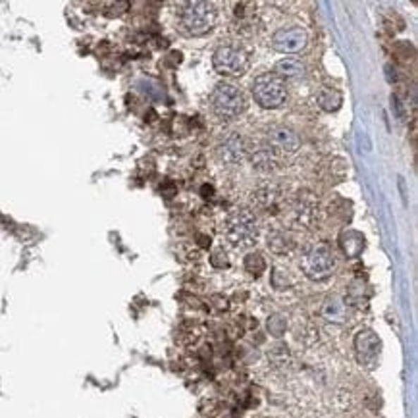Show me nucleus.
Listing matches in <instances>:
<instances>
[{"label": "nucleus", "mask_w": 418, "mask_h": 418, "mask_svg": "<svg viewBox=\"0 0 418 418\" xmlns=\"http://www.w3.org/2000/svg\"><path fill=\"white\" fill-rule=\"evenodd\" d=\"M223 235L230 245L239 247V249L251 247L259 238V220L251 210H233L223 223Z\"/></svg>", "instance_id": "nucleus-1"}, {"label": "nucleus", "mask_w": 418, "mask_h": 418, "mask_svg": "<svg viewBox=\"0 0 418 418\" xmlns=\"http://www.w3.org/2000/svg\"><path fill=\"white\" fill-rule=\"evenodd\" d=\"M301 270L312 281L330 278L336 270V254L328 243H312L301 254Z\"/></svg>", "instance_id": "nucleus-2"}, {"label": "nucleus", "mask_w": 418, "mask_h": 418, "mask_svg": "<svg viewBox=\"0 0 418 418\" xmlns=\"http://www.w3.org/2000/svg\"><path fill=\"white\" fill-rule=\"evenodd\" d=\"M210 106L220 120H233L245 112V94L233 83H218L210 94Z\"/></svg>", "instance_id": "nucleus-3"}, {"label": "nucleus", "mask_w": 418, "mask_h": 418, "mask_svg": "<svg viewBox=\"0 0 418 418\" xmlns=\"http://www.w3.org/2000/svg\"><path fill=\"white\" fill-rule=\"evenodd\" d=\"M180 20L181 27L185 29L189 35H207L216 25V6L212 2H188L181 10Z\"/></svg>", "instance_id": "nucleus-4"}, {"label": "nucleus", "mask_w": 418, "mask_h": 418, "mask_svg": "<svg viewBox=\"0 0 418 418\" xmlns=\"http://www.w3.org/2000/svg\"><path fill=\"white\" fill-rule=\"evenodd\" d=\"M252 99L262 109H280L288 101L285 81L276 73H262L252 81Z\"/></svg>", "instance_id": "nucleus-5"}, {"label": "nucleus", "mask_w": 418, "mask_h": 418, "mask_svg": "<svg viewBox=\"0 0 418 418\" xmlns=\"http://www.w3.org/2000/svg\"><path fill=\"white\" fill-rule=\"evenodd\" d=\"M212 64H214V70L222 75H235L243 72V68L247 66V56L243 49H239L235 44H222L214 52Z\"/></svg>", "instance_id": "nucleus-6"}, {"label": "nucleus", "mask_w": 418, "mask_h": 418, "mask_svg": "<svg viewBox=\"0 0 418 418\" xmlns=\"http://www.w3.org/2000/svg\"><path fill=\"white\" fill-rule=\"evenodd\" d=\"M355 351H357V359L362 367L372 370L380 361V351H382V341L378 338L374 330H361L355 338Z\"/></svg>", "instance_id": "nucleus-7"}, {"label": "nucleus", "mask_w": 418, "mask_h": 418, "mask_svg": "<svg viewBox=\"0 0 418 418\" xmlns=\"http://www.w3.org/2000/svg\"><path fill=\"white\" fill-rule=\"evenodd\" d=\"M216 159L226 166H239L247 159V141L238 131H231L230 135L218 143Z\"/></svg>", "instance_id": "nucleus-8"}, {"label": "nucleus", "mask_w": 418, "mask_h": 418, "mask_svg": "<svg viewBox=\"0 0 418 418\" xmlns=\"http://www.w3.org/2000/svg\"><path fill=\"white\" fill-rule=\"evenodd\" d=\"M307 43H309V35L301 27H281L272 35V47L278 52H285V54L301 52Z\"/></svg>", "instance_id": "nucleus-9"}, {"label": "nucleus", "mask_w": 418, "mask_h": 418, "mask_svg": "<svg viewBox=\"0 0 418 418\" xmlns=\"http://www.w3.org/2000/svg\"><path fill=\"white\" fill-rule=\"evenodd\" d=\"M252 204L257 207L262 212L266 214H276L280 212L281 209V201H283V191H281L280 185L276 183H266L262 185L257 191H252Z\"/></svg>", "instance_id": "nucleus-10"}, {"label": "nucleus", "mask_w": 418, "mask_h": 418, "mask_svg": "<svg viewBox=\"0 0 418 418\" xmlns=\"http://www.w3.org/2000/svg\"><path fill=\"white\" fill-rule=\"evenodd\" d=\"M266 149L281 156V154H291L299 149V137L293 130L289 128H276L268 133L266 137Z\"/></svg>", "instance_id": "nucleus-11"}, {"label": "nucleus", "mask_w": 418, "mask_h": 418, "mask_svg": "<svg viewBox=\"0 0 418 418\" xmlns=\"http://www.w3.org/2000/svg\"><path fill=\"white\" fill-rule=\"evenodd\" d=\"M322 316L330 322H336V324H341L345 322L347 318V303L343 297L332 295L326 299L324 307H322Z\"/></svg>", "instance_id": "nucleus-12"}, {"label": "nucleus", "mask_w": 418, "mask_h": 418, "mask_svg": "<svg viewBox=\"0 0 418 418\" xmlns=\"http://www.w3.org/2000/svg\"><path fill=\"white\" fill-rule=\"evenodd\" d=\"M274 73L281 80H299L305 75V64L295 58H283L276 64Z\"/></svg>", "instance_id": "nucleus-13"}, {"label": "nucleus", "mask_w": 418, "mask_h": 418, "mask_svg": "<svg viewBox=\"0 0 418 418\" xmlns=\"http://www.w3.org/2000/svg\"><path fill=\"white\" fill-rule=\"evenodd\" d=\"M268 249L276 254H288L295 249V241L285 231L274 230L268 233Z\"/></svg>", "instance_id": "nucleus-14"}, {"label": "nucleus", "mask_w": 418, "mask_h": 418, "mask_svg": "<svg viewBox=\"0 0 418 418\" xmlns=\"http://www.w3.org/2000/svg\"><path fill=\"white\" fill-rule=\"evenodd\" d=\"M252 168L254 170H259V172H272L278 168L280 164V156L274 154V152L266 149V147H262L259 151L252 154Z\"/></svg>", "instance_id": "nucleus-15"}, {"label": "nucleus", "mask_w": 418, "mask_h": 418, "mask_svg": "<svg viewBox=\"0 0 418 418\" xmlns=\"http://www.w3.org/2000/svg\"><path fill=\"white\" fill-rule=\"evenodd\" d=\"M268 359L274 362L276 367H285L289 361H291V355H289L288 345H283V343H278L274 345L270 351H268Z\"/></svg>", "instance_id": "nucleus-16"}, {"label": "nucleus", "mask_w": 418, "mask_h": 418, "mask_svg": "<svg viewBox=\"0 0 418 418\" xmlns=\"http://www.w3.org/2000/svg\"><path fill=\"white\" fill-rule=\"evenodd\" d=\"M318 104L324 110H328V112L338 110L341 106V94L336 93V91H322L318 94Z\"/></svg>", "instance_id": "nucleus-17"}, {"label": "nucleus", "mask_w": 418, "mask_h": 418, "mask_svg": "<svg viewBox=\"0 0 418 418\" xmlns=\"http://www.w3.org/2000/svg\"><path fill=\"white\" fill-rule=\"evenodd\" d=\"M245 268L249 274L260 276L264 270H266V262H264V259H262V254H260V252H251V254H247Z\"/></svg>", "instance_id": "nucleus-18"}, {"label": "nucleus", "mask_w": 418, "mask_h": 418, "mask_svg": "<svg viewBox=\"0 0 418 418\" xmlns=\"http://www.w3.org/2000/svg\"><path fill=\"white\" fill-rule=\"evenodd\" d=\"M285 328H288V322H285V318L281 314H274V316L268 318V332L276 336V338H281L285 333Z\"/></svg>", "instance_id": "nucleus-19"}]
</instances>
